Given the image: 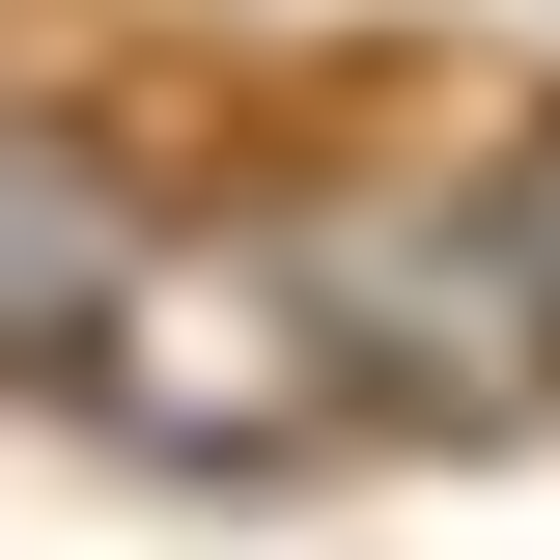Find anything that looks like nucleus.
<instances>
[{"label":"nucleus","instance_id":"f257e3e1","mask_svg":"<svg viewBox=\"0 0 560 560\" xmlns=\"http://www.w3.org/2000/svg\"><path fill=\"white\" fill-rule=\"evenodd\" d=\"M224 253L280 280V337L364 448H533L560 420V337H533V253H504L477 140H308V168H253Z\"/></svg>","mask_w":560,"mask_h":560},{"label":"nucleus","instance_id":"f03ea898","mask_svg":"<svg viewBox=\"0 0 560 560\" xmlns=\"http://www.w3.org/2000/svg\"><path fill=\"white\" fill-rule=\"evenodd\" d=\"M140 280H168V197H140V140L84 84L0 57V420H84L140 337Z\"/></svg>","mask_w":560,"mask_h":560}]
</instances>
